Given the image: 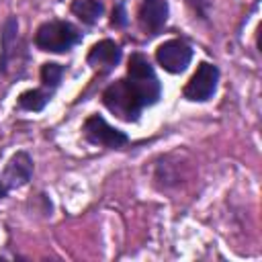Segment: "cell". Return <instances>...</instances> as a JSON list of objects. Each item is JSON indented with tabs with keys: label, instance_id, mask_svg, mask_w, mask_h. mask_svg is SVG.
I'll return each instance as SVG.
<instances>
[{
	"label": "cell",
	"instance_id": "1",
	"mask_svg": "<svg viewBox=\"0 0 262 262\" xmlns=\"http://www.w3.org/2000/svg\"><path fill=\"white\" fill-rule=\"evenodd\" d=\"M129 78L111 84L102 100L111 113L123 121H135L139 113L160 98V82L141 53H133L127 66Z\"/></svg>",
	"mask_w": 262,
	"mask_h": 262
},
{
	"label": "cell",
	"instance_id": "2",
	"mask_svg": "<svg viewBox=\"0 0 262 262\" xmlns=\"http://www.w3.org/2000/svg\"><path fill=\"white\" fill-rule=\"evenodd\" d=\"M80 41V33L74 25L63 23V20H51L39 27L35 35V43L43 51L51 53H63L70 51L76 43Z\"/></svg>",
	"mask_w": 262,
	"mask_h": 262
},
{
	"label": "cell",
	"instance_id": "3",
	"mask_svg": "<svg viewBox=\"0 0 262 262\" xmlns=\"http://www.w3.org/2000/svg\"><path fill=\"white\" fill-rule=\"evenodd\" d=\"M217 80H219V70L213 63H207V61L199 63L196 72L184 86V98L194 100V102L209 100L215 94Z\"/></svg>",
	"mask_w": 262,
	"mask_h": 262
},
{
	"label": "cell",
	"instance_id": "4",
	"mask_svg": "<svg viewBox=\"0 0 262 262\" xmlns=\"http://www.w3.org/2000/svg\"><path fill=\"white\" fill-rule=\"evenodd\" d=\"M156 59L166 72L180 74L188 68V63L192 59V49L180 39H170V41H166L158 47Z\"/></svg>",
	"mask_w": 262,
	"mask_h": 262
},
{
	"label": "cell",
	"instance_id": "5",
	"mask_svg": "<svg viewBox=\"0 0 262 262\" xmlns=\"http://www.w3.org/2000/svg\"><path fill=\"white\" fill-rule=\"evenodd\" d=\"M84 135L98 145H106V147H121L127 143V135L115 127H111L102 117L92 115L86 119L84 123Z\"/></svg>",
	"mask_w": 262,
	"mask_h": 262
},
{
	"label": "cell",
	"instance_id": "6",
	"mask_svg": "<svg viewBox=\"0 0 262 262\" xmlns=\"http://www.w3.org/2000/svg\"><path fill=\"white\" fill-rule=\"evenodd\" d=\"M31 174H33V160L29 158V154L16 151V154L8 160V164H6V168H4V172H2V176H0V184H2L6 190L18 188V186H23V184L29 182Z\"/></svg>",
	"mask_w": 262,
	"mask_h": 262
},
{
	"label": "cell",
	"instance_id": "7",
	"mask_svg": "<svg viewBox=\"0 0 262 262\" xmlns=\"http://www.w3.org/2000/svg\"><path fill=\"white\" fill-rule=\"evenodd\" d=\"M139 20L145 31L158 33L168 20V2L166 0H141Z\"/></svg>",
	"mask_w": 262,
	"mask_h": 262
},
{
	"label": "cell",
	"instance_id": "8",
	"mask_svg": "<svg viewBox=\"0 0 262 262\" xmlns=\"http://www.w3.org/2000/svg\"><path fill=\"white\" fill-rule=\"evenodd\" d=\"M119 59H121V49H119V45H117L115 41H111V39L98 41V43L90 49V53H88V63L94 66V68H104V70H108V68L117 66Z\"/></svg>",
	"mask_w": 262,
	"mask_h": 262
},
{
	"label": "cell",
	"instance_id": "9",
	"mask_svg": "<svg viewBox=\"0 0 262 262\" xmlns=\"http://www.w3.org/2000/svg\"><path fill=\"white\" fill-rule=\"evenodd\" d=\"M18 23L14 16H8L6 23H4V29H2V70L6 72L8 70V63H10V57L14 55V49H16V39H18Z\"/></svg>",
	"mask_w": 262,
	"mask_h": 262
},
{
	"label": "cell",
	"instance_id": "10",
	"mask_svg": "<svg viewBox=\"0 0 262 262\" xmlns=\"http://www.w3.org/2000/svg\"><path fill=\"white\" fill-rule=\"evenodd\" d=\"M72 12L86 25H94L102 14V4L98 0H74Z\"/></svg>",
	"mask_w": 262,
	"mask_h": 262
},
{
	"label": "cell",
	"instance_id": "11",
	"mask_svg": "<svg viewBox=\"0 0 262 262\" xmlns=\"http://www.w3.org/2000/svg\"><path fill=\"white\" fill-rule=\"evenodd\" d=\"M49 100V94L43 90H27L18 98V106L25 111H41Z\"/></svg>",
	"mask_w": 262,
	"mask_h": 262
},
{
	"label": "cell",
	"instance_id": "12",
	"mask_svg": "<svg viewBox=\"0 0 262 262\" xmlns=\"http://www.w3.org/2000/svg\"><path fill=\"white\" fill-rule=\"evenodd\" d=\"M61 76H63V68L59 63H45L41 68V80L47 86H57L61 82Z\"/></svg>",
	"mask_w": 262,
	"mask_h": 262
}]
</instances>
